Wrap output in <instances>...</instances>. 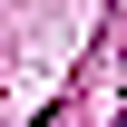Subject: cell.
<instances>
[{
    "instance_id": "6da1fadb",
    "label": "cell",
    "mask_w": 127,
    "mask_h": 127,
    "mask_svg": "<svg viewBox=\"0 0 127 127\" xmlns=\"http://www.w3.org/2000/svg\"><path fill=\"white\" fill-rule=\"evenodd\" d=\"M117 127H127V117H117Z\"/></svg>"
}]
</instances>
